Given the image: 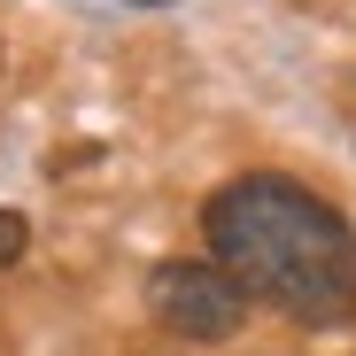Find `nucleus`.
<instances>
[{
  "instance_id": "obj_4",
  "label": "nucleus",
  "mask_w": 356,
  "mask_h": 356,
  "mask_svg": "<svg viewBox=\"0 0 356 356\" xmlns=\"http://www.w3.org/2000/svg\"><path fill=\"white\" fill-rule=\"evenodd\" d=\"M132 8H163V0H132Z\"/></svg>"
},
{
  "instance_id": "obj_2",
  "label": "nucleus",
  "mask_w": 356,
  "mask_h": 356,
  "mask_svg": "<svg viewBox=\"0 0 356 356\" xmlns=\"http://www.w3.org/2000/svg\"><path fill=\"white\" fill-rule=\"evenodd\" d=\"M147 302H155V318L170 333H186V341H232L241 318H248V286L217 256L209 264L202 256H170V264L147 271Z\"/></svg>"
},
{
  "instance_id": "obj_3",
  "label": "nucleus",
  "mask_w": 356,
  "mask_h": 356,
  "mask_svg": "<svg viewBox=\"0 0 356 356\" xmlns=\"http://www.w3.org/2000/svg\"><path fill=\"white\" fill-rule=\"evenodd\" d=\"M24 248H31V225H24L16 209H0V271H8V264H16Z\"/></svg>"
},
{
  "instance_id": "obj_1",
  "label": "nucleus",
  "mask_w": 356,
  "mask_h": 356,
  "mask_svg": "<svg viewBox=\"0 0 356 356\" xmlns=\"http://www.w3.org/2000/svg\"><path fill=\"white\" fill-rule=\"evenodd\" d=\"M202 241L248 294L279 302L294 325H356V232L294 178L256 170L217 186L202 209Z\"/></svg>"
}]
</instances>
